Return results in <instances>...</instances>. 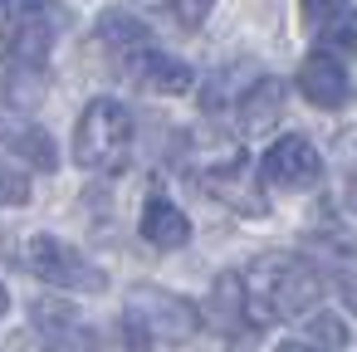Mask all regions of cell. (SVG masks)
<instances>
[{
    "label": "cell",
    "instance_id": "cell-1",
    "mask_svg": "<svg viewBox=\"0 0 357 352\" xmlns=\"http://www.w3.org/2000/svg\"><path fill=\"white\" fill-rule=\"evenodd\" d=\"M250 289V313L255 323H269V318H308L323 298V279L308 259H294V254H274L264 264H255V274L245 279Z\"/></svg>",
    "mask_w": 357,
    "mask_h": 352
},
{
    "label": "cell",
    "instance_id": "cell-2",
    "mask_svg": "<svg viewBox=\"0 0 357 352\" xmlns=\"http://www.w3.org/2000/svg\"><path fill=\"white\" fill-rule=\"evenodd\" d=\"M132 152V113L118 98H93L74 128V162L89 171H118Z\"/></svg>",
    "mask_w": 357,
    "mask_h": 352
},
{
    "label": "cell",
    "instance_id": "cell-3",
    "mask_svg": "<svg viewBox=\"0 0 357 352\" xmlns=\"http://www.w3.org/2000/svg\"><path fill=\"white\" fill-rule=\"evenodd\" d=\"M69 10L59 0H10V20H6V54L15 59V69L40 74L54 40L64 35Z\"/></svg>",
    "mask_w": 357,
    "mask_h": 352
},
{
    "label": "cell",
    "instance_id": "cell-4",
    "mask_svg": "<svg viewBox=\"0 0 357 352\" xmlns=\"http://www.w3.org/2000/svg\"><path fill=\"white\" fill-rule=\"evenodd\" d=\"M25 269L54 289H69V293H103V284H108L103 269L59 235H30L25 240Z\"/></svg>",
    "mask_w": 357,
    "mask_h": 352
},
{
    "label": "cell",
    "instance_id": "cell-5",
    "mask_svg": "<svg viewBox=\"0 0 357 352\" xmlns=\"http://www.w3.org/2000/svg\"><path fill=\"white\" fill-rule=\"evenodd\" d=\"M128 328H137L142 342L162 337V342H181L201 328V313L196 303H186L181 293H167V289H132L128 293Z\"/></svg>",
    "mask_w": 357,
    "mask_h": 352
},
{
    "label": "cell",
    "instance_id": "cell-6",
    "mask_svg": "<svg viewBox=\"0 0 357 352\" xmlns=\"http://www.w3.org/2000/svg\"><path fill=\"white\" fill-rule=\"evenodd\" d=\"M318 176H323V157H318V147H313L303 132L279 137V142L264 147V157H259V181H264V186L303 191V186H313Z\"/></svg>",
    "mask_w": 357,
    "mask_h": 352
},
{
    "label": "cell",
    "instance_id": "cell-7",
    "mask_svg": "<svg viewBox=\"0 0 357 352\" xmlns=\"http://www.w3.org/2000/svg\"><path fill=\"white\" fill-rule=\"evenodd\" d=\"M30 323L45 342V352H98V337L93 328L59 298H35L30 303Z\"/></svg>",
    "mask_w": 357,
    "mask_h": 352
},
{
    "label": "cell",
    "instance_id": "cell-8",
    "mask_svg": "<svg viewBox=\"0 0 357 352\" xmlns=\"http://www.w3.org/2000/svg\"><path fill=\"white\" fill-rule=\"evenodd\" d=\"M298 93L313 103V108H342L347 98H352V79H347V69L333 59V54H308L303 64H298Z\"/></svg>",
    "mask_w": 357,
    "mask_h": 352
},
{
    "label": "cell",
    "instance_id": "cell-9",
    "mask_svg": "<svg viewBox=\"0 0 357 352\" xmlns=\"http://www.w3.org/2000/svg\"><path fill=\"white\" fill-rule=\"evenodd\" d=\"M123 79H132V84L147 89V93H186V89L196 84L191 64H181V59H172V54H162V49H142L137 59H128V64H123Z\"/></svg>",
    "mask_w": 357,
    "mask_h": 352
},
{
    "label": "cell",
    "instance_id": "cell-10",
    "mask_svg": "<svg viewBox=\"0 0 357 352\" xmlns=\"http://www.w3.org/2000/svg\"><path fill=\"white\" fill-rule=\"evenodd\" d=\"M0 152H10L15 162H30L35 171H54L59 167L54 137L45 128H35L30 118H0Z\"/></svg>",
    "mask_w": 357,
    "mask_h": 352
},
{
    "label": "cell",
    "instance_id": "cell-11",
    "mask_svg": "<svg viewBox=\"0 0 357 352\" xmlns=\"http://www.w3.org/2000/svg\"><path fill=\"white\" fill-rule=\"evenodd\" d=\"M279 113H284V84L279 79H269V74H259L245 93H240V103H235V118H240V132H264V128H274L279 123Z\"/></svg>",
    "mask_w": 357,
    "mask_h": 352
},
{
    "label": "cell",
    "instance_id": "cell-12",
    "mask_svg": "<svg viewBox=\"0 0 357 352\" xmlns=\"http://www.w3.org/2000/svg\"><path fill=\"white\" fill-rule=\"evenodd\" d=\"M142 240L157 245V250H181V245L191 240L186 211H176L167 196H152V201L142 206Z\"/></svg>",
    "mask_w": 357,
    "mask_h": 352
},
{
    "label": "cell",
    "instance_id": "cell-13",
    "mask_svg": "<svg viewBox=\"0 0 357 352\" xmlns=\"http://www.w3.org/2000/svg\"><path fill=\"white\" fill-rule=\"evenodd\" d=\"M98 35H103V45L113 49L118 69H123L128 59H137L142 49H152V40H147V25H142L137 15H128V10H108V15L98 20Z\"/></svg>",
    "mask_w": 357,
    "mask_h": 352
},
{
    "label": "cell",
    "instance_id": "cell-14",
    "mask_svg": "<svg viewBox=\"0 0 357 352\" xmlns=\"http://www.w3.org/2000/svg\"><path fill=\"white\" fill-rule=\"evenodd\" d=\"M211 308H215V323L225 332L235 328H259L255 313H250V289H245V274H220L215 289H211Z\"/></svg>",
    "mask_w": 357,
    "mask_h": 352
},
{
    "label": "cell",
    "instance_id": "cell-15",
    "mask_svg": "<svg viewBox=\"0 0 357 352\" xmlns=\"http://www.w3.org/2000/svg\"><path fill=\"white\" fill-rule=\"evenodd\" d=\"M323 40L337 49H357V10H342L333 25H323Z\"/></svg>",
    "mask_w": 357,
    "mask_h": 352
},
{
    "label": "cell",
    "instance_id": "cell-16",
    "mask_svg": "<svg viewBox=\"0 0 357 352\" xmlns=\"http://www.w3.org/2000/svg\"><path fill=\"white\" fill-rule=\"evenodd\" d=\"M298 6H303V20L323 30V25H333V20L352 6V0H298Z\"/></svg>",
    "mask_w": 357,
    "mask_h": 352
},
{
    "label": "cell",
    "instance_id": "cell-17",
    "mask_svg": "<svg viewBox=\"0 0 357 352\" xmlns=\"http://www.w3.org/2000/svg\"><path fill=\"white\" fill-rule=\"evenodd\" d=\"M20 201H30V181H25V171L0 167V206H20Z\"/></svg>",
    "mask_w": 357,
    "mask_h": 352
},
{
    "label": "cell",
    "instance_id": "cell-18",
    "mask_svg": "<svg viewBox=\"0 0 357 352\" xmlns=\"http://www.w3.org/2000/svg\"><path fill=\"white\" fill-rule=\"evenodd\" d=\"M211 6H215V0H172V10H176V20H181L186 30H196V25L211 15Z\"/></svg>",
    "mask_w": 357,
    "mask_h": 352
},
{
    "label": "cell",
    "instance_id": "cell-19",
    "mask_svg": "<svg viewBox=\"0 0 357 352\" xmlns=\"http://www.w3.org/2000/svg\"><path fill=\"white\" fill-rule=\"evenodd\" d=\"M337 206H342V215L357 225V171L342 176V186H337Z\"/></svg>",
    "mask_w": 357,
    "mask_h": 352
},
{
    "label": "cell",
    "instance_id": "cell-20",
    "mask_svg": "<svg viewBox=\"0 0 357 352\" xmlns=\"http://www.w3.org/2000/svg\"><path fill=\"white\" fill-rule=\"evenodd\" d=\"M279 352H318V347H308V342H284Z\"/></svg>",
    "mask_w": 357,
    "mask_h": 352
},
{
    "label": "cell",
    "instance_id": "cell-21",
    "mask_svg": "<svg viewBox=\"0 0 357 352\" xmlns=\"http://www.w3.org/2000/svg\"><path fill=\"white\" fill-rule=\"evenodd\" d=\"M137 6H147V10H157V6H172V0H137Z\"/></svg>",
    "mask_w": 357,
    "mask_h": 352
},
{
    "label": "cell",
    "instance_id": "cell-22",
    "mask_svg": "<svg viewBox=\"0 0 357 352\" xmlns=\"http://www.w3.org/2000/svg\"><path fill=\"white\" fill-rule=\"evenodd\" d=\"M0 313H6V284H0Z\"/></svg>",
    "mask_w": 357,
    "mask_h": 352
},
{
    "label": "cell",
    "instance_id": "cell-23",
    "mask_svg": "<svg viewBox=\"0 0 357 352\" xmlns=\"http://www.w3.org/2000/svg\"><path fill=\"white\" fill-rule=\"evenodd\" d=\"M0 6H6V0H0Z\"/></svg>",
    "mask_w": 357,
    "mask_h": 352
}]
</instances>
